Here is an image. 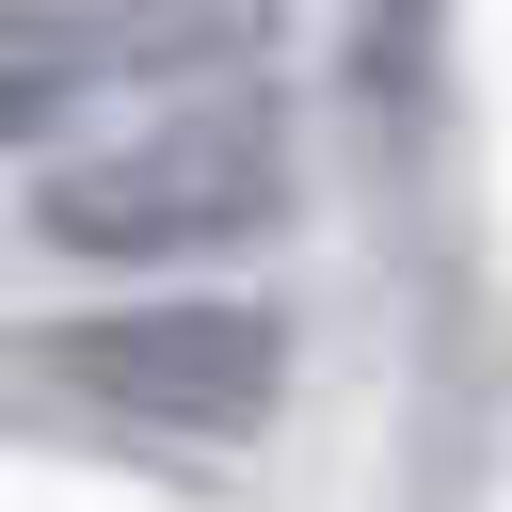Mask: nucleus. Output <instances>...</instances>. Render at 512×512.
I'll return each instance as SVG.
<instances>
[{"instance_id":"obj_1","label":"nucleus","mask_w":512,"mask_h":512,"mask_svg":"<svg viewBox=\"0 0 512 512\" xmlns=\"http://www.w3.org/2000/svg\"><path fill=\"white\" fill-rule=\"evenodd\" d=\"M288 224H304V128L272 80L160 96L32 176V240L64 272H128V288H208V256H272Z\"/></svg>"},{"instance_id":"obj_4","label":"nucleus","mask_w":512,"mask_h":512,"mask_svg":"<svg viewBox=\"0 0 512 512\" xmlns=\"http://www.w3.org/2000/svg\"><path fill=\"white\" fill-rule=\"evenodd\" d=\"M80 96H96V80H80V64H64V48H48V32H32V16L0 0V144H32V128H64Z\"/></svg>"},{"instance_id":"obj_3","label":"nucleus","mask_w":512,"mask_h":512,"mask_svg":"<svg viewBox=\"0 0 512 512\" xmlns=\"http://www.w3.org/2000/svg\"><path fill=\"white\" fill-rule=\"evenodd\" d=\"M96 96L144 80V96H224L272 64V0H16Z\"/></svg>"},{"instance_id":"obj_2","label":"nucleus","mask_w":512,"mask_h":512,"mask_svg":"<svg viewBox=\"0 0 512 512\" xmlns=\"http://www.w3.org/2000/svg\"><path fill=\"white\" fill-rule=\"evenodd\" d=\"M16 368H32L48 400L112 416V432L256 448V432L288 416L304 336H288V304H272V288L208 272V288H112V304H48V320H16Z\"/></svg>"}]
</instances>
